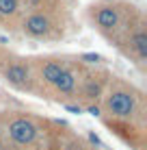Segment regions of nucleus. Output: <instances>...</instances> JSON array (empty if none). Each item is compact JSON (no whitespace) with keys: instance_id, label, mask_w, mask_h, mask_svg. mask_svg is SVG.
<instances>
[{"instance_id":"obj_9","label":"nucleus","mask_w":147,"mask_h":150,"mask_svg":"<svg viewBox=\"0 0 147 150\" xmlns=\"http://www.w3.org/2000/svg\"><path fill=\"white\" fill-rule=\"evenodd\" d=\"M24 18L22 0H0V24L4 26H20Z\"/></svg>"},{"instance_id":"obj_3","label":"nucleus","mask_w":147,"mask_h":150,"mask_svg":"<svg viewBox=\"0 0 147 150\" xmlns=\"http://www.w3.org/2000/svg\"><path fill=\"white\" fill-rule=\"evenodd\" d=\"M139 105H141V96L123 83L113 85L108 96H106V111L119 120H132L139 113Z\"/></svg>"},{"instance_id":"obj_7","label":"nucleus","mask_w":147,"mask_h":150,"mask_svg":"<svg viewBox=\"0 0 147 150\" xmlns=\"http://www.w3.org/2000/svg\"><path fill=\"white\" fill-rule=\"evenodd\" d=\"M7 133H9V137H11L17 146H30V144L37 139L39 128H37V124L30 120V117L17 115V117H13V120L9 122Z\"/></svg>"},{"instance_id":"obj_12","label":"nucleus","mask_w":147,"mask_h":150,"mask_svg":"<svg viewBox=\"0 0 147 150\" xmlns=\"http://www.w3.org/2000/svg\"><path fill=\"white\" fill-rule=\"evenodd\" d=\"M89 139H91V142H93V144H98V146H102V142H100V137H95L93 133H91V135H89Z\"/></svg>"},{"instance_id":"obj_10","label":"nucleus","mask_w":147,"mask_h":150,"mask_svg":"<svg viewBox=\"0 0 147 150\" xmlns=\"http://www.w3.org/2000/svg\"><path fill=\"white\" fill-rule=\"evenodd\" d=\"M78 61H82V63H89V65H98V63H104V57L98 54V52H82L78 57Z\"/></svg>"},{"instance_id":"obj_1","label":"nucleus","mask_w":147,"mask_h":150,"mask_svg":"<svg viewBox=\"0 0 147 150\" xmlns=\"http://www.w3.org/2000/svg\"><path fill=\"white\" fill-rule=\"evenodd\" d=\"M141 18L143 13L125 0H98L87 7L89 24L115 48H119L123 37Z\"/></svg>"},{"instance_id":"obj_13","label":"nucleus","mask_w":147,"mask_h":150,"mask_svg":"<svg viewBox=\"0 0 147 150\" xmlns=\"http://www.w3.org/2000/svg\"><path fill=\"white\" fill-rule=\"evenodd\" d=\"M89 113H91V115H100V109H98V107H89Z\"/></svg>"},{"instance_id":"obj_4","label":"nucleus","mask_w":147,"mask_h":150,"mask_svg":"<svg viewBox=\"0 0 147 150\" xmlns=\"http://www.w3.org/2000/svg\"><path fill=\"white\" fill-rule=\"evenodd\" d=\"M22 33L30 39H56L61 37L59 33V22L54 18L52 9H43V11H28L24 13L22 22Z\"/></svg>"},{"instance_id":"obj_5","label":"nucleus","mask_w":147,"mask_h":150,"mask_svg":"<svg viewBox=\"0 0 147 150\" xmlns=\"http://www.w3.org/2000/svg\"><path fill=\"white\" fill-rule=\"evenodd\" d=\"M117 50L123 52L130 61H134L136 65L145 63V57H147V24H145V18H141L130 28V33L123 37V41L119 44Z\"/></svg>"},{"instance_id":"obj_6","label":"nucleus","mask_w":147,"mask_h":150,"mask_svg":"<svg viewBox=\"0 0 147 150\" xmlns=\"http://www.w3.org/2000/svg\"><path fill=\"white\" fill-rule=\"evenodd\" d=\"M2 76L9 85L17 87V89H33L35 81H37L28 59H7L2 68Z\"/></svg>"},{"instance_id":"obj_11","label":"nucleus","mask_w":147,"mask_h":150,"mask_svg":"<svg viewBox=\"0 0 147 150\" xmlns=\"http://www.w3.org/2000/svg\"><path fill=\"white\" fill-rule=\"evenodd\" d=\"M65 109L72 111V113H82V109H80V107H76V105H65Z\"/></svg>"},{"instance_id":"obj_8","label":"nucleus","mask_w":147,"mask_h":150,"mask_svg":"<svg viewBox=\"0 0 147 150\" xmlns=\"http://www.w3.org/2000/svg\"><path fill=\"white\" fill-rule=\"evenodd\" d=\"M104 76L106 74H100V72H87V74L80 79V85H78V94L84 98V100H95V98L102 96V89H104Z\"/></svg>"},{"instance_id":"obj_2","label":"nucleus","mask_w":147,"mask_h":150,"mask_svg":"<svg viewBox=\"0 0 147 150\" xmlns=\"http://www.w3.org/2000/svg\"><path fill=\"white\" fill-rule=\"evenodd\" d=\"M30 68L37 81H43L52 85L59 94L65 96H76L80 85V74L76 72L67 61L59 59V57H39V59H30Z\"/></svg>"}]
</instances>
